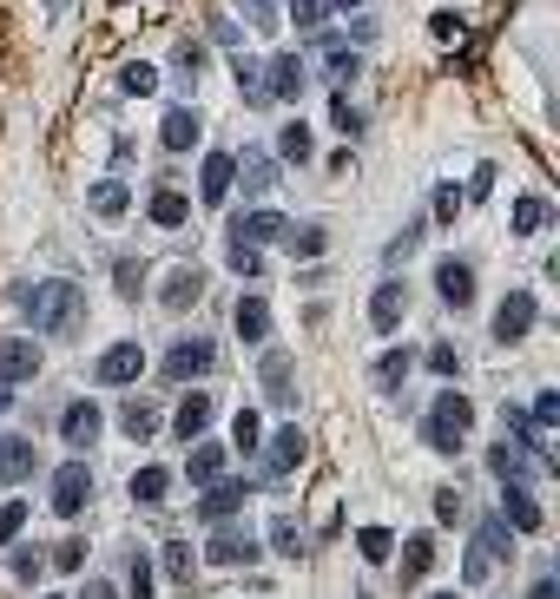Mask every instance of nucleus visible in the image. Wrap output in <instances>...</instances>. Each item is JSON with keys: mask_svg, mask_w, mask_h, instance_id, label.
Here are the masks:
<instances>
[{"mask_svg": "<svg viewBox=\"0 0 560 599\" xmlns=\"http://www.w3.org/2000/svg\"><path fill=\"white\" fill-rule=\"evenodd\" d=\"M20 310H27V323L40 336H80L86 323V290L73 284V277H40V284H20Z\"/></svg>", "mask_w": 560, "mask_h": 599, "instance_id": "nucleus-1", "label": "nucleus"}, {"mask_svg": "<svg viewBox=\"0 0 560 599\" xmlns=\"http://www.w3.org/2000/svg\"><path fill=\"white\" fill-rule=\"evenodd\" d=\"M514 560V534H508V521L501 514H481L475 521V540H468V553H462V580L468 586H495V573Z\"/></svg>", "mask_w": 560, "mask_h": 599, "instance_id": "nucleus-2", "label": "nucleus"}, {"mask_svg": "<svg viewBox=\"0 0 560 599\" xmlns=\"http://www.w3.org/2000/svg\"><path fill=\"white\" fill-rule=\"evenodd\" d=\"M468 435H475V402H468L462 389L435 395L429 422H422V442H429L435 455H462V448H468Z\"/></svg>", "mask_w": 560, "mask_h": 599, "instance_id": "nucleus-3", "label": "nucleus"}, {"mask_svg": "<svg viewBox=\"0 0 560 599\" xmlns=\"http://www.w3.org/2000/svg\"><path fill=\"white\" fill-rule=\"evenodd\" d=\"M211 369H218V343H211L205 330L178 336V343L159 356V376L165 382H198V376H211Z\"/></svg>", "mask_w": 560, "mask_h": 599, "instance_id": "nucleus-4", "label": "nucleus"}, {"mask_svg": "<svg viewBox=\"0 0 560 599\" xmlns=\"http://www.w3.org/2000/svg\"><path fill=\"white\" fill-rule=\"evenodd\" d=\"M139 369H152V356H145V343H139V336H126V343L99 349L93 376L106 382V389H126V382H139Z\"/></svg>", "mask_w": 560, "mask_h": 599, "instance_id": "nucleus-5", "label": "nucleus"}, {"mask_svg": "<svg viewBox=\"0 0 560 599\" xmlns=\"http://www.w3.org/2000/svg\"><path fill=\"white\" fill-rule=\"evenodd\" d=\"M534 316H541V303H534V290H508V297H501V310H495V343H501V349L528 343Z\"/></svg>", "mask_w": 560, "mask_h": 599, "instance_id": "nucleus-6", "label": "nucleus"}, {"mask_svg": "<svg viewBox=\"0 0 560 599\" xmlns=\"http://www.w3.org/2000/svg\"><path fill=\"white\" fill-rule=\"evenodd\" d=\"M53 514H60V521H73V514H80L86 501H93V468H86V461H66V468H53Z\"/></svg>", "mask_w": 560, "mask_h": 599, "instance_id": "nucleus-7", "label": "nucleus"}, {"mask_svg": "<svg viewBox=\"0 0 560 599\" xmlns=\"http://www.w3.org/2000/svg\"><path fill=\"white\" fill-rule=\"evenodd\" d=\"M304 468V428L284 422L271 435V448H264V468H257V481H290V474Z\"/></svg>", "mask_w": 560, "mask_h": 599, "instance_id": "nucleus-8", "label": "nucleus"}, {"mask_svg": "<svg viewBox=\"0 0 560 599\" xmlns=\"http://www.w3.org/2000/svg\"><path fill=\"white\" fill-rule=\"evenodd\" d=\"M402 316H409V284H402L396 270H389L383 284L369 290V330H383V336H396V330H402Z\"/></svg>", "mask_w": 560, "mask_h": 599, "instance_id": "nucleus-9", "label": "nucleus"}, {"mask_svg": "<svg viewBox=\"0 0 560 599\" xmlns=\"http://www.w3.org/2000/svg\"><path fill=\"white\" fill-rule=\"evenodd\" d=\"M244 501H251V481L238 474V481H211V488L198 494L192 514H198L205 527H218V521H231V514H244Z\"/></svg>", "mask_w": 560, "mask_h": 599, "instance_id": "nucleus-10", "label": "nucleus"}, {"mask_svg": "<svg viewBox=\"0 0 560 599\" xmlns=\"http://www.w3.org/2000/svg\"><path fill=\"white\" fill-rule=\"evenodd\" d=\"M198 139H205V119H198L192 106H165V119H159V145H165V152H172V158H192Z\"/></svg>", "mask_w": 560, "mask_h": 599, "instance_id": "nucleus-11", "label": "nucleus"}, {"mask_svg": "<svg viewBox=\"0 0 560 599\" xmlns=\"http://www.w3.org/2000/svg\"><path fill=\"white\" fill-rule=\"evenodd\" d=\"M231 185H244L251 198H264V191L277 185V158L264 152V145H244V152H231Z\"/></svg>", "mask_w": 560, "mask_h": 599, "instance_id": "nucleus-12", "label": "nucleus"}, {"mask_svg": "<svg viewBox=\"0 0 560 599\" xmlns=\"http://www.w3.org/2000/svg\"><path fill=\"white\" fill-rule=\"evenodd\" d=\"M435 297H442L448 310H468V303H475V264H468V257H442V264H435Z\"/></svg>", "mask_w": 560, "mask_h": 599, "instance_id": "nucleus-13", "label": "nucleus"}, {"mask_svg": "<svg viewBox=\"0 0 560 599\" xmlns=\"http://www.w3.org/2000/svg\"><path fill=\"white\" fill-rule=\"evenodd\" d=\"M40 369H47V356L33 336H0V382H33Z\"/></svg>", "mask_w": 560, "mask_h": 599, "instance_id": "nucleus-14", "label": "nucleus"}, {"mask_svg": "<svg viewBox=\"0 0 560 599\" xmlns=\"http://www.w3.org/2000/svg\"><path fill=\"white\" fill-rule=\"evenodd\" d=\"M304 60H297V53H271V66H264V99H271V106H290V99L304 93Z\"/></svg>", "mask_w": 560, "mask_h": 599, "instance_id": "nucleus-15", "label": "nucleus"}, {"mask_svg": "<svg viewBox=\"0 0 560 599\" xmlns=\"http://www.w3.org/2000/svg\"><path fill=\"white\" fill-rule=\"evenodd\" d=\"M290 356L284 349H264V363H257V382H264V395H271L277 409H297V376H290Z\"/></svg>", "mask_w": 560, "mask_h": 599, "instance_id": "nucleus-16", "label": "nucleus"}, {"mask_svg": "<svg viewBox=\"0 0 560 599\" xmlns=\"http://www.w3.org/2000/svg\"><path fill=\"white\" fill-rule=\"evenodd\" d=\"M99 422H106V415H99L93 395L66 402V409H60V435H66V448H93V442H99Z\"/></svg>", "mask_w": 560, "mask_h": 599, "instance_id": "nucleus-17", "label": "nucleus"}, {"mask_svg": "<svg viewBox=\"0 0 560 599\" xmlns=\"http://www.w3.org/2000/svg\"><path fill=\"white\" fill-rule=\"evenodd\" d=\"M33 474H40V448H33L27 435H7V442H0V488H20Z\"/></svg>", "mask_w": 560, "mask_h": 599, "instance_id": "nucleus-18", "label": "nucleus"}, {"mask_svg": "<svg viewBox=\"0 0 560 599\" xmlns=\"http://www.w3.org/2000/svg\"><path fill=\"white\" fill-rule=\"evenodd\" d=\"M277 237H284V211H238V218H231V244H257V251H264Z\"/></svg>", "mask_w": 560, "mask_h": 599, "instance_id": "nucleus-19", "label": "nucleus"}, {"mask_svg": "<svg viewBox=\"0 0 560 599\" xmlns=\"http://www.w3.org/2000/svg\"><path fill=\"white\" fill-rule=\"evenodd\" d=\"M224 198H231V152H205V165H198V205L218 211Z\"/></svg>", "mask_w": 560, "mask_h": 599, "instance_id": "nucleus-20", "label": "nucleus"}, {"mask_svg": "<svg viewBox=\"0 0 560 599\" xmlns=\"http://www.w3.org/2000/svg\"><path fill=\"white\" fill-rule=\"evenodd\" d=\"M501 521L521 527V534H547V514H541V501H534L528 488H501Z\"/></svg>", "mask_w": 560, "mask_h": 599, "instance_id": "nucleus-21", "label": "nucleus"}, {"mask_svg": "<svg viewBox=\"0 0 560 599\" xmlns=\"http://www.w3.org/2000/svg\"><path fill=\"white\" fill-rule=\"evenodd\" d=\"M211 415H218V409H211V395L192 389L185 402H178V415H172V435H178V442H198V435L211 428Z\"/></svg>", "mask_w": 560, "mask_h": 599, "instance_id": "nucleus-22", "label": "nucleus"}, {"mask_svg": "<svg viewBox=\"0 0 560 599\" xmlns=\"http://www.w3.org/2000/svg\"><path fill=\"white\" fill-rule=\"evenodd\" d=\"M257 553H264V547H257L251 534H231V527H224V534H211L205 560H211V567H251Z\"/></svg>", "mask_w": 560, "mask_h": 599, "instance_id": "nucleus-23", "label": "nucleus"}, {"mask_svg": "<svg viewBox=\"0 0 560 599\" xmlns=\"http://www.w3.org/2000/svg\"><path fill=\"white\" fill-rule=\"evenodd\" d=\"M198 297H205V270H198V264H178L172 270V277H165V310H192V303Z\"/></svg>", "mask_w": 560, "mask_h": 599, "instance_id": "nucleus-24", "label": "nucleus"}, {"mask_svg": "<svg viewBox=\"0 0 560 599\" xmlns=\"http://www.w3.org/2000/svg\"><path fill=\"white\" fill-rule=\"evenodd\" d=\"M231 330H238L244 343H264V336H271V303L257 297V290H251V297H238V310H231Z\"/></svg>", "mask_w": 560, "mask_h": 599, "instance_id": "nucleus-25", "label": "nucleus"}, {"mask_svg": "<svg viewBox=\"0 0 560 599\" xmlns=\"http://www.w3.org/2000/svg\"><path fill=\"white\" fill-rule=\"evenodd\" d=\"M290 257H304V264H317L323 251H330V231L323 224H284V237H277Z\"/></svg>", "mask_w": 560, "mask_h": 599, "instance_id": "nucleus-26", "label": "nucleus"}, {"mask_svg": "<svg viewBox=\"0 0 560 599\" xmlns=\"http://www.w3.org/2000/svg\"><path fill=\"white\" fill-rule=\"evenodd\" d=\"M86 205H93V218H106V224H119L132 211V191L119 185V178H99L93 191H86Z\"/></svg>", "mask_w": 560, "mask_h": 599, "instance_id": "nucleus-27", "label": "nucleus"}, {"mask_svg": "<svg viewBox=\"0 0 560 599\" xmlns=\"http://www.w3.org/2000/svg\"><path fill=\"white\" fill-rule=\"evenodd\" d=\"M126 494H132L139 507H159L165 494H172V468H159V461H145V468L126 481Z\"/></svg>", "mask_w": 560, "mask_h": 599, "instance_id": "nucleus-28", "label": "nucleus"}, {"mask_svg": "<svg viewBox=\"0 0 560 599\" xmlns=\"http://www.w3.org/2000/svg\"><path fill=\"white\" fill-rule=\"evenodd\" d=\"M185 448H192V461H185L192 488H211V481L224 474V448H218V442H205V435H198V442H185Z\"/></svg>", "mask_w": 560, "mask_h": 599, "instance_id": "nucleus-29", "label": "nucleus"}, {"mask_svg": "<svg viewBox=\"0 0 560 599\" xmlns=\"http://www.w3.org/2000/svg\"><path fill=\"white\" fill-rule=\"evenodd\" d=\"M416 363H422V356H416V349H409V343H402V349H389L383 363H376V389H383V395H396L402 382L416 376Z\"/></svg>", "mask_w": 560, "mask_h": 599, "instance_id": "nucleus-30", "label": "nucleus"}, {"mask_svg": "<svg viewBox=\"0 0 560 599\" xmlns=\"http://www.w3.org/2000/svg\"><path fill=\"white\" fill-rule=\"evenodd\" d=\"M185 218H192V198H185V191H172V185L152 191V224H159V231H178Z\"/></svg>", "mask_w": 560, "mask_h": 599, "instance_id": "nucleus-31", "label": "nucleus"}, {"mask_svg": "<svg viewBox=\"0 0 560 599\" xmlns=\"http://www.w3.org/2000/svg\"><path fill=\"white\" fill-rule=\"evenodd\" d=\"M547 224H554V205H547L541 191H528V198H521V205H514L508 231H514V237H528V231H547Z\"/></svg>", "mask_w": 560, "mask_h": 599, "instance_id": "nucleus-32", "label": "nucleus"}, {"mask_svg": "<svg viewBox=\"0 0 560 599\" xmlns=\"http://www.w3.org/2000/svg\"><path fill=\"white\" fill-rule=\"evenodd\" d=\"M119 435H126V442H152V435H159V415H152V402H139V395H132L126 409H119Z\"/></svg>", "mask_w": 560, "mask_h": 599, "instance_id": "nucleus-33", "label": "nucleus"}, {"mask_svg": "<svg viewBox=\"0 0 560 599\" xmlns=\"http://www.w3.org/2000/svg\"><path fill=\"white\" fill-rule=\"evenodd\" d=\"M429 560H435V540L429 534H416L409 547H402V567H396V586H416L422 573H429Z\"/></svg>", "mask_w": 560, "mask_h": 599, "instance_id": "nucleus-34", "label": "nucleus"}, {"mask_svg": "<svg viewBox=\"0 0 560 599\" xmlns=\"http://www.w3.org/2000/svg\"><path fill=\"white\" fill-rule=\"evenodd\" d=\"M231 448H238V455H257V448H264V415L257 409L231 415Z\"/></svg>", "mask_w": 560, "mask_h": 599, "instance_id": "nucleus-35", "label": "nucleus"}, {"mask_svg": "<svg viewBox=\"0 0 560 599\" xmlns=\"http://www.w3.org/2000/svg\"><path fill=\"white\" fill-rule=\"evenodd\" d=\"M310 145H317V139H310V126H304V119H290V126L277 132V158H284V165H304V158H310Z\"/></svg>", "mask_w": 560, "mask_h": 599, "instance_id": "nucleus-36", "label": "nucleus"}, {"mask_svg": "<svg viewBox=\"0 0 560 599\" xmlns=\"http://www.w3.org/2000/svg\"><path fill=\"white\" fill-rule=\"evenodd\" d=\"M159 567L172 573V580H185L192 586V567H198V553H192V540H165V553H159Z\"/></svg>", "mask_w": 560, "mask_h": 599, "instance_id": "nucleus-37", "label": "nucleus"}, {"mask_svg": "<svg viewBox=\"0 0 560 599\" xmlns=\"http://www.w3.org/2000/svg\"><path fill=\"white\" fill-rule=\"evenodd\" d=\"M119 93H132V99H145V93H159V66H145V60H132L126 73H119Z\"/></svg>", "mask_w": 560, "mask_h": 599, "instance_id": "nucleus-38", "label": "nucleus"}, {"mask_svg": "<svg viewBox=\"0 0 560 599\" xmlns=\"http://www.w3.org/2000/svg\"><path fill=\"white\" fill-rule=\"evenodd\" d=\"M356 547H363L369 567H383L389 553H396V534H389V527H363V534H356Z\"/></svg>", "mask_w": 560, "mask_h": 599, "instance_id": "nucleus-39", "label": "nucleus"}, {"mask_svg": "<svg viewBox=\"0 0 560 599\" xmlns=\"http://www.w3.org/2000/svg\"><path fill=\"white\" fill-rule=\"evenodd\" d=\"M271 547L297 560V553H304V521H290V514H277V521H271Z\"/></svg>", "mask_w": 560, "mask_h": 599, "instance_id": "nucleus-40", "label": "nucleus"}, {"mask_svg": "<svg viewBox=\"0 0 560 599\" xmlns=\"http://www.w3.org/2000/svg\"><path fill=\"white\" fill-rule=\"evenodd\" d=\"M112 284H119V297H139L145 290V257H119V264H112Z\"/></svg>", "mask_w": 560, "mask_h": 599, "instance_id": "nucleus-41", "label": "nucleus"}, {"mask_svg": "<svg viewBox=\"0 0 560 599\" xmlns=\"http://www.w3.org/2000/svg\"><path fill=\"white\" fill-rule=\"evenodd\" d=\"M47 567H60V573H80V567H86V540H80V534H66L60 547L47 553Z\"/></svg>", "mask_w": 560, "mask_h": 599, "instance_id": "nucleus-42", "label": "nucleus"}, {"mask_svg": "<svg viewBox=\"0 0 560 599\" xmlns=\"http://www.w3.org/2000/svg\"><path fill=\"white\" fill-rule=\"evenodd\" d=\"M231 73H238L244 99H264V66H257V60H251V53H231Z\"/></svg>", "mask_w": 560, "mask_h": 599, "instance_id": "nucleus-43", "label": "nucleus"}, {"mask_svg": "<svg viewBox=\"0 0 560 599\" xmlns=\"http://www.w3.org/2000/svg\"><path fill=\"white\" fill-rule=\"evenodd\" d=\"M152 586H159V580H152V560H145V553H132V560H126V593H132V599H152Z\"/></svg>", "mask_w": 560, "mask_h": 599, "instance_id": "nucleus-44", "label": "nucleus"}, {"mask_svg": "<svg viewBox=\"0 0 560 599\" xmlns=\"http://www.w3.org/2000/svg\"><path fill=\"white\" fill-rule=\"evenodd\" d=\"M422 363H429V376H448V382H455V376H462V349H455V343H435Z\"/></svg>", "mask_w": 560, "mask_h": 599, "instance_id": "nucleus-45", "label": "nucleus"}, {"mask_svg": "<svg viewBox=\"0 0 560 599\" xmlns=\"http://www.w3.org/2000/svg\"><path fill=\"white\" fill-rule=\"evenodd\" d=\"M7 567H14V580H40V573H47V553H40V547H14V553H7Z\"/></svg>", "mask_w": 560, "mask_h": 599, "instance_id": "nucleus-46", "label": "nucleus"}, {"mask_svg": "<svg viewBox=\"0 0 560 599\" xmlns=\"http://www.w3.org/2000/svg\"><path fill=\"white\" fill-rule=\"evenodd\" d=\"M462 205H468L462 185H435V211H429V218L435 224H455V218H462Z\"/></svg>", "mask_w": 560, "mask_h": 599, "instance_id": "nucleus-47", "label": "nucleus"}, {"mask_svg": "<svg viewBox=\"0 0 560 599\" xmlns=\"http://www.w3.org/2000/svg\"><path fill=\"white\" fill-rule=\"evenodd\" d=\"M416 244H422V218H416V224H402V231H396V237H389V251H383V264H389V270H396V264H402V257L416 251Z\"/></svg>", "mask_w": 560, "mask_h": 599, "instance_id": "nucleus-48", "label": "nucleus"}, {"mask_svg": "<svg viewBox=\"0 0 560 599\" xmlns=\"http://www.w3.org/2000/svg\"><path fill=\"white\" fill-rule=\"evenodd\" d=\"M20 527H27V501H7V507H0V553L20 540Z\"/></svg>", "mask_w": 560, "mask_h": 599, "instance_id": "nucleus-49", "label": "nucleus"}, {"mask_svg": "<svg viewBox=\"0 0 560 599\" xmlns=\"http://www.w3.org/2000/svg\"><path fill=\"white\" fill-rule=\"evenodd\" d=\"M330 126H336V132H350V139L363 132V112L350 106V93H336V99H330Z\"/></svg>", "mask_w": 560, "mask_h": 599, "instance_id": "nucleus-50", "label": "nucleus"}, {"mask_svg": "<svg viewBox=\"0 0 560 599\" xmlns=\"http://www.w3.org/2000/svg\"><path fill=\"white\" fill-rule=\"evenodd\" d=\"M290 20H297V27H323V20H330V0H290Z\"/></svg>", "mask_w": 560, "mask_h": 599, "instance_id": "nucleus-51", "label": "nucleus"}, {"mask_svg": "<svg viewBox=\"0 0 560 599\" xmlns=\"http://www.w3.org/2000/svg\"><path fill=\"white\" fill-rule=\"evenodd\" d=\"M231 270L238 277H264V251L257 244H231Z\"/></svg>", "mask_w": 560, "mask_h": 599, "instance_id": "nucleus-52", "label": "nucleus"}, {"mask_svg": "<svg viewBox=\"0 0 560 599\" xmlns=\"http://www.w3.org/2000/svg\"><path fill=\"white\" fill-rule=\"evenodd\" d=\"M528 422H534V428H554V422H560V395H554V389H541V395H534Z\"/></svg>", "mask_w": 560, "mask_h": 599, "instance_id": "nucleus-53", "label": "nucleus"}, {"mask_svg": "<svg viewBox=\"0 0 560 599\" xmlns=\"http://www.w3.org/2000/svg\"><path fill=\"white\" fill-rule=\"evenodd\" d=\"M238 14L251 20L257 33H271V27H277V7H271V0H238Z\"/></svg>", "mask_w": 560, "mask_h": 599, "instance_id": "nucleus-54", "label": "nucleus"}, {"mask_svg": "<svg viewBox=\"0 0 560 599\" xmlns=\"http://www.w3.org/2000/svg\"><path fill=\"white\" fill-rule=\"evenodd\" d=\"M488 191H495V158H481V165H475V178H468L462 198H488Z\"/></svg>", "mask_w": 560, "mask_h": 599, "instance_id": "nucleus-55", "label": "nucleus"}, {"mask_svg": "<svg viewBox=\"0 0 560 599\" xmlns=\"http://www.w3.org/2000/svg\"><path fill=\"white\" fill-rule=\"evenodd\" d=\"M172 66H178V73H192V79H198V66H205V47H192V40H185V47H178V60H172Z\"/></svg>", "mask_w": 560, "mask_h": 599, "instance_id": "nucleus-56", "label": "nucleus"}, {"mask_svg": "<svg viewBox=\"0 0 560 599\" xmlns=\"http://www.w3.org/2000/svg\"><path fill=\"white\" fill-rule=\"evenodd\" d=\"M435 514H442V521H462V494L442 488V494H435Z\"/></svg>", "mask_w": 560, "mask_h": 599, "instance_id": "nucleus-57", "label": "nucleus"}, {"mask_svg": "<svg viewBox=\"0 0 560 599\" xmlns=\"http://www.w3.org/2000/svg\"><path fill=\"white\" fill-rule=\"evenodd\" d=\"M429 33H435V40H462V20H455V14H435Z\"/></svg>", "mask_w": 560, "mask_h": 599, "instance_id": "nucleus-58", "label": "nucleus"}, {"mask_svg": "<svg viewBox=\"0 0 560 599\" xmlns=\"http://www.w3.org/2000/svg\"><path fill=\"white\" fill-rule=\"evenodd\" d=\"M528 599H560V580H554V573H541V580L528 586Z\"/></svg>", "mask_w": 560, "mask_h": 599, "instance_id": "nucleus-59", "label": "nucleus"}, {"mask_svg": "<svg viewBox=\"0 0 560 599\" xmlns=\"http://www.w3.org/2000/svg\"><path fill=\"white\" fill-rule=\"evenodd\" d=\"M73 599H119V593H112V580H86V586H80Z\"/></svg>", "mask_w": 560, "mask_h": 599, "instance_id": "nucleus-60", "label": "nucleus"}, {"mask_svg": "<svg viewBox=\"0 0 560 599\" xmlns=\"http://www.w3.org/2000/svg\"><path fill=\"white\" fill-rule=\"evenodd\" d=\"M14 409V382H0V415Z\"/></svg>", "mask_w": 560, "mask_h": 599, "instance_id": "nucleus-61", "label": "nucleus"}, {"mask_svg": "<svg viewBox=\"0 0 560 599\" xmlns=\"http://www.w3.org/2000/svg\"><path fill=\"white\" fill-rule=\"evenodd\" d=\"M330 7H343V14H350V7H363V0H330Z\"/></svg>", "mask_w": 560, "mask_h": 599, "instance_id": "nucleus-62", "label": "nucleus"}, {"mask_svg": "<svg viewBox=\"0 0 560 599\" xmlns=\"http://www.w3.org/2000/svg\"><path fill=\"white\" fill-rule=\"evenodd\" d=\"M429 599H462V593H429Z\"/></svg>", "mask_w": 560, "mask_h": 599, "instance_id": "nucleus-63", "label": "nucleus"}, {"mask_svg": "<svg viewBox=\"0 0 560 599\" xmlns=\"http://www.w3.org/2000/svg\"><path fill=\"white\" fill-rule=\"evenodd\" d=\"M47 599H60V593H47Z\"/></svg>", "mask_w": 560, "mask_h": 599, "instance_id": "nucleus-64", "label": "nucleus"}]
</instances>
